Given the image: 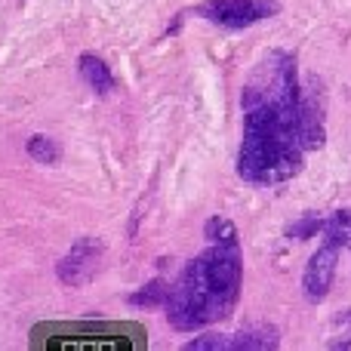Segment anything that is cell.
Returning a JSON list of instances; mask_svg holds the SVG:
<instances>
[{
  "label": "cell",
  "instance_id": "cell-3",
  "mask_svg": "<svg viewBox=\"0 0 351 351\" xmlns=\"http://www.w3.org/2000/svg\"><path fill=\"white\" fill-rule=\"evenodd\" d=\"M278 12L280 0H206V3L194 6V16L228 31H243L256 22L278 16Z\"/></svg>",
  "mask_w": 351,
  "mask_h": 351
},
{
  "label": "cell",
  "instance_id": "cell-7",
  "mask_svg": "<svg viewBox=\"0 0 351 351\" xmlns=\"http://www.w3.org/2000/svg\"><path fill=\"white\" fill-rule=\"evenodd\" d=\"M80 77H84L86 84L99 93V96H108V93L114 90V77H111L108 65H105L99 56H93V53L80 56Z\"/></svg>",
  "mask_w": 351,
  "mask_h": 351
},
{
  "label": "cell",
  "instance_id": "cell-10",
  "mask_svg": "<svg viewBox=\"0 0 351 351\" xmlns=\"http://www.w3.org/2000/svg\"><path fill=\"white\" fill-rule=\"evenodd\" d=\"M167 293H170V287H167L164 280H152V284H148L145 290L133 293V296H130V302L152 308V305H164V302H167Z\"/></svg>",
  "mask_w": 351,
  "mask_h": 351
},
{
  "label": "cell",
  "instance_id": "cell-11",
  "mask_svg": "<svg viewBox=\"0 0 351 351\" xmlns=\"http://www.w3.org/2000/svg\"><path fill=\"white\" fill-rule=\"evenodd\" d=\"M321 225H324V216H317V213H308V216L299 219V222L290 228V241H308V237L321 234Z\"/></svg>",
  "mask_w": 351,
  "mask_h": 351
},
{
  "label": "cell",
  "instance_id": "cell-2",
  "mask_svg": "<svg viewBox=\"0 0 351 351\" xmlns=\"http://www.w3.org/2000/svg\"><path fill=\"white\" fill-rule=\"evenodd\" d=\"M206 247L182 268L167 293V321L179 333L204 330L234 311L243 287V253L237 225L225 216H210L204 225Z\"/></svg>",
  "mask_w": 351,
  "mask_h": 351
},
{
  "label": "cell",
  "instance_id": "cell-6",
  "mask_svg": "<svg viewBox=\"0 0 351 351\" xmlns=\"http://www.w3.org/2000/svg\"><path fill=\"white\" fill-rule=\"evenodd\" d=\"M280 346V333L268 324H256L234 336H219V351L241 348V351H274Z\"/></svg>",
  "mask_w": 351,
  "mask_h": 351
},
{
  "label": "cell",
  "instance_id": "cell-8",
  "mask_svg": "<svg viewBox=\"0 0 351 351\" xmlns=\"http://www.w3.org/2000/svg\"><path fill=\"white\" fill-rule=\"evenodd\" d=\"M321 237L327 243H336L339 250L351 247V210H336L333 216H324Z\"/></svg>",
  "mask_w": 351,
  "mask_h": 351
},
{
  "label": "cell",
  "instance_id": "cell-9",
  "mask_svg": "<svg viewBox=\"0 0 351 351\" xmlns=\"http://www.w3.org/2000/svg\"><path fill=\"white\" fill-rule=\"evenodd\" d=\"M28 154L37 160V164H59L62 148L56 145L53 139H47V136H31V142H28Z\"/></svg>",
  "mask_w": 351,
  "mask_h": 351
},
{
  "label": "cell",
  "instance_id": "cell-1",
  "mask_svg": "<svg viewBox=\"0 0 351 351\" xmlns=\"http://www.w3.org/2000/svg\"><path fill=\"white\" fill-rule=\"evenodd\" d=\"M243 139L237 176L250 185H284L305 170V154L324 148L321 80H299V62L290 49H268L241 90Z\"/></svg>",
  "mask_w": 351,
  "mask_h": 351
},
{
  "label": "cell",
  "instance_id": "cell-5",
  "mask_svg": "<svg viewBox=\"0 0 351 351\" xmlns=\"http://www.w3.org/2000/svg\"><path fill=\"white\" fill-rule=\"evenodd\" d=\"M102 253L105 247L96 241V237H80L77 243H74L71 250H68V256L59 262V280L68 287H80L86 284V280L96 274L99 262H102Z\"/></svg>",
  "mask_w": 351,
  "mask_h": 351
},
{
  "label": "cell",
  "instance_id": "cell-12",
  "mask_svg": "<svg viewBox=\"0 0 351 351\" xmlns=\"http://www.w3.org/2000/svg\"><path fill=\"white\" fill-rule=\"evenodd\" d=\"M336 324H339V333H336V339H330L327 346L330 348H351V311H342V315L336 317Z\"/></svg>",
  "mask_w": 351,
  "mask_h": 351
},
{
  "label": "cell",
  "instance_id": "cell-4",
  "mask_svg": "<svg viewBox=\"0 0 351 351\" xmlns=\"http://www.w3.org/2000/svg\"><path fill=\"white\" fill-rule=\"evenodd\" d=\"M339 253L342 250L327 241L311 253L308 265H305V271H302V293L308 302H321V299L330 296L333 280H336V268H339Z\"/></svg>",
  "mask_w": 351,
  "mask_h": 351
}]
</instances>
